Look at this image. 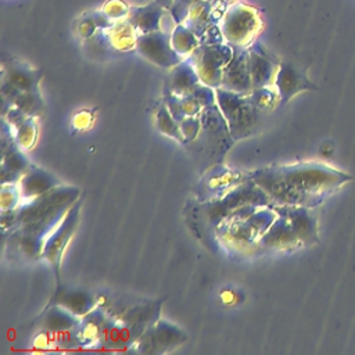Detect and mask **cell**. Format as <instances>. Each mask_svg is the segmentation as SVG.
I'll return each mask as SVG.
<instances>
[{
	"mask_svg": "<svg viewBox=\"0 0 355 355\" xmlns=\"http://www.w3.org/2000/svg\"><path fill=\"white\" fill-rule=\"evenodd\" d=\"M275 205L315 208L331 193L352 180V176L326 164L306 161L269 166L248 173Z\"/></svg>",
	"mask_w": 355,
	"mask_h": 355,
	"instance_id": "6da1fadb",
	"label": "cell"
},
{
	"mask_svg": "<svg viewBox=\"0 0 355 355\" xmlns=\"http://www.w3.org/2000/svg\"><path fill=\"white\" fill-rule=\"evenodd\" d=\"M80 193L79 187L60 184L31 201L21 202L17 208L18 226L15 232L44 243L68 209L80 198Z\"/></svg>",
	"mask_w": 355,
	"mask_h": 355,
	"instance_id": "7a4b0ae2",
	"label": "cell"
},
{
	"mask_svg": "<svg viewBox=\"0 0 355 355\" xmlns=\"http://www.w3.org/2000/svg\"><path fill=\"white\" fill-rule=\"evenodd\" d=\"M162 301L135 305L118 316H108L103 324L96 349L129 351L146 329L161 316Z\"/></svg>",
	"mask_w": 355,
	"mask_h": 355,
	"instance_id": "3957f363",
	"label": "cell"
},
{
	"mask_svg": "<svg viewBox=\"0 0 355 355\" xmlns=\"http://www.w3.org/2000/svg\"><path fill=\"white\" fill-rule=\"evenodd\" d=\"M216 105L219 107L230 136L236 140L251 135L259 119V110L250 94L230 92L222 87L215 89Z\"/></svg>",
	"mask_w": 355,
	"mask_h": 355,
	"instance_id": "277c9868",
	"label": "cell"
},
{
	"mask_svg": "<svg viewBox=\"0 0 355 355\" xmlns=\"http://www.w3.org/2000/svg\"><path fill=\"white\" fill-rule=\"evenodd\" d=\"M245 204H258L262 207L275 205L270 197L248 178L245 182L236 186L223 197L214 201H205L201 208L204 209L207 220L215 232V229L226 219L229 214Z\"/></svg>",
	"mask_w": 355,
	"mask_h": 355,
	"instance_id": "5b68a950",
	"label": "cell"
},
{
	"mask_svg": "<svg viewBox=\"0 0 355 355\" xmlns=\"http://www.w3.org/2000/svg\"><path fill=\"white\" fill-rule=\"evenodd\" d=\"M276 218L277 211L275 207H259L248 219L227 226H218L215 233L226 245L244 251L258 244L262 234L272 226Z\"/></svg>",
	"mask_w": 355,
	"mask_h": 355,
	"instance_id": "8992f818",
	"label": "cell"
},
{
	"mask_svg": "<svg viewBox=\"0 0 355 355\" xmlns=\"http://www.w3.org/2000/svg\"><path fill=\"white\" fill-rule=\"evenodd\" d=\"M219 26L227 44L248 47L261 28V18L254 7L239 3L226 10Z\"/></svg>",
	"mask_w": 355,
	"mask_h": 355,
	"instance_id": "52a82bcc",
	"label": "cell"
},
{
	"mask_svg": "<svg viewBox=\"0 0 355 355\" xmlns=\"http://www.w3.org/2000/svg\"><path fill=\"white\" fill-rule=\"evenodd\" d=\"M82 208V198H79L65 214L61 222L55 226V229L49 234L44 241V247L42 251V259H44L53 269L57 287L61 286L60 283V269H61V259L65 252L67 245L69 244L78 225Z\"/></svg>",
	"mask_w": 355,
	"mask_h": 355,
	"instance_id": "ba28073f",
	"label": "cell"
},
{
	"mask_svg": "<svg viewBox=\"0 0 355 355\" xmlns=\"http://www.w3.org/2000/svg\"><path fill=\"white\" fill-rule=\"evenodd\" d=\"M234 49L227 44H200L187 58L196 68L201 83L214 89L220 87L222 73Z\"/></svg>",
	"mask_w": 355,
	"mask_h": 355,
	"instance_id": "9c48e42d",
	"label": "cell"
},
{
	"mask_svg": "<svg viewBox=\"0 0 355 355\" xmlns=\"http://www.w3.org/2000/svg\"><path fill=\"white\" fill-rule=\"evenodd\" d=\"M187 341V334L176 324L158 319L150 324L136 344L129 349L139 354H166Z\"/></svg>",
	"mask_w": 355,
	"mask_h": 355,
	"instance_id": "30bf717a",
	"label": "cell"
},
{
	"mask_svg": "<svg viewBox=\"0 0 355 355\" xmlns=\"http://www.w3.org/2000/svg\"><path fill=\"white\" fill-rule=\"evenodd\" d=\"M135 47L143 58L161 68H172L183 60L171 44V33L162 29L137 35Z\"/></svg>",
	"mask_w": 355,
	"mask_h": 355,
	"instance_id": "8fae6325",
	"label": "cell"
},
{
	"mask_svg": "<svg viewBox=\"0 0 355 355\" xmlns=\"http://www.w3.org/2000/svg\"><path fill=\"white\" fill-rule=\"evenodd\" d=\"M233 55L222 73L220 87L241 93L250 94L252 92V80L250 71L248 60V47H233Z\"/></svg>",
	"mask_w": 355,
	"mask_h": 355,
	"instance_id": "7c38bea8",
	"label": "cell"
},
{
	"mask_svg": "<svg viewBox=\"0 0 355 355\" xmlns=\"http://www.w3.org/2000/svg\"><path fill=\"white\" fill-rule=\"evenodd\" d=\"M277 214L284 215L300 243L304 245H313L319 241L318 234V218L312 212V208L298 205H273Z\"/></svg>",
	"mask_w": 355,
	"mask_h": 355,
	"instance_id": "4fadbf2b",
	"label": "cell"
},
{
	"mask_svg": "<svg viewBox=\"0 0 355 355\" xmlns=\"http://www.w3.org/2000/svg\"><path fill=\"white\" fill-rule=\"evenodd\" d=\"M247 179L248 173L244 175L237 171L227 169L225 166H216L208 173V176L201 183L200 201L218 200L227 194L230 190H233L236 186L245 182Z\"/></svg>",
	"mask_w": 355,
	"mask_h": 355,
	"instance_id": "5bb4252c",
	"label": "cell"
},
{
	"mask_svg": "<svg viewBox=\"0 0 355 355\" xmlns=\"http://www.w3.org/2000/svg\"><path fill=\"white\" fill-rule=\"evenodd\" d=\"M273 86L277 90V94L280 98L279 105L286 104L295 94H298L304 90H315L316 89V86L308 79L305 72L295 68L290 62L279 64Z\"/></svg>",
	"mask_w": 355,
	"mask_h": 355,
	"instance_id": "9a60e30c",
	"label": "cell"
},
{
	"mask_svg": "<svg viewBox=\"0 0 355 355\" xmlns=\"http://www.w3.org/2000/svg\"><path fill=\"white\" fill-rule=\"evenodd\" d=\"M257 247L269 251H291L302 247V244L295 236L288 219L284 215L277 214L276 220L262 234Z\"/></svg>",
	"mask_w": 355,
	"mask_h": 355,
	"instance_id": "2e32d148",
	"label": "cell"
},
{
	"mask_svg": "<svg viewBox=\"0 0 355 355\" xmlns=\"http://www.w3.org/2000/svg\"><path fill=\"white\" fill-rule=\"evenodd\" d=\"M248 60L252 87L257 89L273 86L280 62L270 57L259 43H252L248 46Z\"/></svg>",
	"mask_w": 355,
	"mask_h": 355,
	"instance_id": "e0dca14e",
	"label": "cell"
},
{
	"mask_svg": "<svg viewBox=\"0 0 355 355\" xmlns=\"http://www.w3.org/2000/svg\"><path fill=\"white\" fill-rule=\"evenodd\" d=\"M17 184H18V189L21 193L22 202H25V201H31V200L42 196L43 193H46L62 183L51 172L44 171L40 166L31 165L25 171V173L22 175V178L19 179V182Z\"/></svg>",
	"mask_w": 355,
	"mask_h": 355,
	"instance_id": "ac0fdd59",
	"label": "cell"
},
{
	"mask_svg": "<svg viewBox=\"0 0 355 355\" xmlns=\"http://www.w3.org/2000/svg\"><path fill=\"white\" fill-rule=\"evenodd\" d=\"M49 305H60L71 313L83 318L98 306V300L89 291L79 288H64L58 286L55 287V293Z\"/></svg>",
	"mask_w": 355,
	"mask_h": 355,
	"instance_id": "d6986e66",
	"label": "cell"
},
{
	"mask_svg": "<svg viewBox=\"0 0 355 355\" xmlns=\"http://www.w3.org/2000/svg\"><path fill=\"white\" fill-rule=\"evenodd\" d=\"M43 76L40 69L29 67L24 62L10 58L3 62L1 78L8 80L21 92H39V82Z\"/></svg>",
	"mask_w": 355,
	"mask_h": 355,
	"instance_id": "ffe728a7",
	"label": "cell"
},
{
	"mask_svg": "<svg viewBox=\"0 0 355 355\" xmlns=\"http://www.w3.org/2000/svg\"><path fill=\"white\" fill-rule=\"evenodd\" d=\"M32 344L33 348L43 351H67L80 348L76 327L69 330H37Z\"/></svg>",
	"mask_w": 355,
	"mask_h": 355,
	"instance_id": "44dd1931",
	"label": "cell"
},
{
	"mask_svg": "<svg viewBox=\"0 0 355 355\" xmlns=\"http://www.w3.org/2000/svg\"><path fill=\"white\" fill-rule=\"evenodd\" d=\"M165 14H166L165 8L161 7L154 0L147 6L129 8L128 21L130 22V25L133 26L137 35H144V33L159 31L162 18L165 17Z\"/></svg>",
	"mask_w": 355,
	"mask_h": 355,
	"instance_id": "7402d4cb",
	"label": "cell"
},
{
	"mask_svg": "<svg viewBox=\"0 0 355 355\" xmlns=\"http://www.w3.org/2000/svg\"><path fill=\"white\" fill-rule=\"evenodd\" d=\"M216 4L218 0H198L190 7L184 25L198 37L202 36L209 26L215 25L222 18V11H218Z\"/></svg>",
	"mask_w": 355,
	"mask_h": 355,
	"instance_id": "603a6c76",
	"label": "cell"
},
{
	"mask_svg": "<svg viewBox=\"0 0 355 355\" xmlns=\"http://www.w3.org/2000/svg\"><path fill=\"white\" fill-rule=\"evenodd\" d=\"M201 83L193 64L184 58L178 65L172 67L166 80V90L176 96H184L193 92Z\"/></svg>",
	"mask_w": 355,
	"mask_h": 355,
	"instance_id": "cb8c5ba5",
	"label": "cell"
},
{
	"mask_svg": "<svg viewBox=\"0 0 355 355\" xmlns=\"http://www.w3.org/2000/svg\"><path fill=\"white\" fill-rule=\"evenodd\" d=\"M80 318L60 305H49L33 323L37 330H69L78 327Z\"/></svg>",
	"mask_w": 355,
	"mask_h": 355,
	"instance_id": "d4e9b609",
	"label": "cell"
},
{
	"mask_svg": "<svg viewBox=\"0 0 355 355\" xmlns=\"http://www.w3.org/2000/svg\"><path fill=\"white\" fill-rule=\"evenodd\" d=\"M107 319H108V315L103 308H100V305L94 308L92 312H89L87 315H85L83 318H80V323L76 327L79 340H80V348L96 349L103 324L105 323Z\"/></svg>",
	"mask_w": 355,
	"mask_h": 355,
	"instance_id": "484cf974",
	"label": "cell"
},
{
	"mask_svg": "<svg viewBox=\"0 0 355 355\" xmlns=\"http://www.w3.org/2000/svg\"><path fill=\"white\" fill-rule=\"evenodd\" d=\"M24 153L17 144L1 153V184L18 183L25 171L32 165Z\"/></svg>",
	"mask_w": 355,
	"mask_h": 355,
	"instance_id": "4316f807",
	"label": "cell"
},
{
	"mask_svg": "<svg viewBox=\"0 0 355 355\" xmlns=\"http://www.w3.org/2000/svg\"><path fill=\"white\" fill-rule=\"evenodd\" d=\"M171 44L176 54L184 60L200 46V37L189 26L179 24L171 32Z\"/></svg>",
	"mask_w": 355,
	"mask_h": 355,
	"instance_id": "83f0119b",
	"label": "cell"
},
{
	"mask_svg": "<svg viewBox=\"0 0 355 355\" xmlns=\"http://www.w3.org/2000/svg\"><path fill=\"white\" fill-rule=\"evenodd\" d=\"M14 130V140L22 151H29L35 147L37 140V123L35 116L26 118Z\"/></svg>",
	"mask_w": 355,
	"mask_h": 355,
	"instance_id": "f1b7e54d",
	"label": "cell"
},
{
	"mask_svg": "<svg viewBox=\"0 0 355 355\" xmlns=\"http://www.w3.org/2000/svg\"><path fill=\"white\" fill-rule=\"evenodd\" d=\"M155 125H157V129L168 136V137H172L175 139L176 141L184 144V137L180 132V128H179V122L172 116V114L169 112V110L166 108V105H161L159 110L157 111V116H155Z\"/></svg>",
	"mask_w": 355,
	"mask_h": 355,
	"instance_id": "f546056e",
	"label": "cell"
},
{
	"mask_svg": "<svg viewBox=\"0 0 355 355\" xmlns=\"http://www.w3.org/2000/svg\"><path fill=\"white\" fill-rule=\"evenodd\" d=\"M12 105L35 118L44 111V103L39 92H19L12 100Z\"/></svg>",
	"mask_w": 355,
	"mask_h": 355,
	"instance_id": "4dcf8cb0",
	"label": "cell"
},
{
	"mask_svg": "<svg viewBox=\"0 0 355 355\" xmlns=\"http://www.w3.org/2000/svg\"><path fill=\"white\" fill-rule=\"evenodd\" d=\"M136 39H137V33L129 21L122 25L114 26L111 31V35H110V42L115 47H119L122 50L136 46Z\"/></svg>",
	"mask_w": 355,
	"mask_h": 355,
	"instance_id": "1f68e13d",
	"label": "cell"
},
{
	"mask_svg": "<svg viewBox=\"0 0 355 355\" xmlns=\"http://www.w3.org/2000/svg\"><path fill=\"white\" fill-rule=\"evenodd\" d=\"M250 97L259 111L270 110L275 105H279V103H280V98H279V94H277V90L275 89V86L252 89V92L250 93Z\"/></svg>",
	"mask_w": 355,
	"mask_h": 355,
	"instance_id": "d6a6232c",
	"label": "cell"
},
{
	"mask_svg": "<svg viewBox=\"0 0 355 355\" xmlns=\"http://www.w3.org/2000/svg\"><path fill=\"white\" fill-rule=\"evenodd\" d=\"M22 202L21 193L18 189L17 183H8V184H1V191H0V209L1 212L11 211L19 207Z\"/></svg>",
	"mask_w": 355,
	"mask_h": 355,
	"instance_id": "836d02e7",
	"label": "cell"
},
{
	"mask_svg": "<svg viewBox=\"0 0 355 355\" xmlns=\"http://www.w3.org/2000/svg\"><path fill=\"white\" fill-rule=\"evenodd\" d=\"M197 1L198 0H173L171 8L168 11H169V15L172 17V19L175 21L176 25L184 24V21L189 15L190 7Z\"/></svg>",
	"mask_w": 355,
	"mask_h": 355,
	"instance_id": "e575fe53",
	"label": "cell"
},
{
	"mask_svg": "<svg viewBox=\"0 0 355 355\" xmlns=\"http://www.w3.org/2000/svg\"><path fill=\"white\" fill-rule=\"evenodd\" d=\"M201 125L202 123H201V119L198 115L197 116H186L183 121L179 122V128L184 137V143L191 141L198 136Z\"/></svg>",
	"mask_w": 355,
	"mask_h": 355,
	"instance_id": "d590c367",
	"label": "cell"
},
{
	"mask_svg": "<svg viewBox=\"0 0 355 355\" xmlns=\"http://www.w3.org/2000/svg\"><path fill=\"white\" fill-rule=\"evenodd\" d=\"M259 207L262 205H258V204H245L237 209H234L232 214H229L226 216V219L219 225V226H227V225H233V223H239V222H243L245 219H248Z\"/></svg>",
	"mask_w": 355,
	"mask_h": 355,
	"instance_id": "8d00e7d4",
	"label": "cell"
},
{
	"mask_svg": "<svg viewBox=\"0 0 355 355\" xmlns=\"http://www.w3.org/2000/svg\"><path fill=\"white\" fill-rule=\"evenodd\" d=\"M226 43L220 26L216 24L209 26L202 36H200V44H222Z\"/></svg>",
	"mask_w": 355,
	"mask_h": 355,
	"instance_id": "74e56055",
	"label": "cell"
},
{
	"mask_svg": "<svg viewBox=\"0 0 355 355\" xmlns=\"http://www.w3.org/2000/svg\"><path fill=\"white\" fill-rule=\"evenodd\" d=\"M104 12L111 18V19H118L122 18L125 15L129 14V8L125 6V3H122L121 0H112L108 1L104 7Z\"/></svg>",
	"mask_w": 355,
	"mask_h": 355,
	"instance_id": "f35d334b",
	"label": "cell"
},
{
	"mask_svg": "<svg viewBox=\"0 0 355 355\" xmlns=\"http://www.w3.org/2000/svg\"><path fill=\"white\" fill-rule=\"evenodd\" d=\"M161 7H164L165 10H169L171 8V6H172V3H173V0H155Z\"/></svg>",
	"mask_w": 355,
	"mask_h": 355,
	"instance_id": "ab89813d",
	"label": "cell"
}]
</instances>
